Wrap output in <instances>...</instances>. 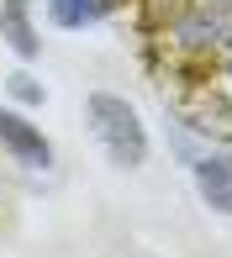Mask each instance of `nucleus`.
Instances as JSON below:
<instances>
[{"instance_id":"obj_8","label":"nucleus","mask_w":232,"mask_h":258,"mask_svg":"<svg viewBox=\"0 0 232 258\" xmlns=\"http://www.w3.org/2000/svg\"><path fill=\"white\" fill-rule=\"evenodd\" d=\"M227 79H232V58H227Z\"/></svg>"},{"instance_id":"obj_2","label":"nucleus","mask_w":232,"mask_h":258,"mask_svg":"<svg viewBox=\"0 0 232 258\" xmlns=\"http://www.w3.org/2000/svg\"><path fill=\"white\" fill-rule=\"evenodd\" d=\"M0 153H6L11 163H21V169H32V174H37V169L48 174L53 169L48 132H42L27 111H16V105H0Z\"/></svg>"},{"instance_id":"obj_7","label":"nucleus","mask_w":232,"mask_h":258,"mask_svg":"<svg viewBox=\"0 0 232 258\" xmlns=\"http://www.w3.org/2000/svg\"><path fill=\"white\" fill-rule=\"evenodd\" d=\"M6 90H11V100H16V105H42V100H48V90H42L37 79L27 74V69H16V74H6Z\"/></svg>"},{"instance_id":"obj_4","label":"nucleus","mask_w":232,"mask_h":258,"mask_svg":"<svg viewBox=\"0 0 232 258\" xmlns=\"http://www.w3.org/2000/svg\"><path fill=\"white\" fill-rule=\"evenodd\" d=\"M0 42H6L21 63L42 58V32H37V21H32V0H0Z\"/></svg>"},{"instance_id":"obj_1","label":"nucleus","mask_w":232,"mask_h":258,"mask_svg":"<svg viewBox=\"0 0 232 258\" xmlns=\"http://www.w3.org/2000/svg\"><path fill=\"white\" fill-rule=\"evenodd\" d=\"M85 121H90V137L100 143V153H106L111 169H143L148 163L153 143H148V126H143V116H137L132 100L111 95V90H95V95L85 100Z\"/></svg>"},{"instance_id":"obj_6","label":"nucleus","mask_w":232,"mask_h":258,"mask_svg":"<svg viewBox=\"0 0 232 258\" xmlns=\"http://www.w3.org/2000/svg\"><path fill=\"white\" fill-rule=\"evenodd\" d=\"M48 6V21L64 32H79V27H95V21H106L111 0H42Z\"/></svg>"},{"instance_id":"obj_9","label":"nucleus","mask_w":232,"mask_h":258,"mask_svg":"<svg viewBox=\"0 0 232 258\" xmlns=\"http://www.w3.org/2000/svg\"><path fill=\"white\" fill-rule=\"evenodd\" d=\"M227 6H232V0H227Z\"/></svg>"},{"instance_id":"obj_5","label":"nucleus","mask_w":232,"mask_h":258,"mask_svg":"<svg viewBox=\"0 0 232 258\" xmlns=\"http://www.w3.org/2000/svg\"><path fill=\"white\" fill-rule=\"evenodd\" d=\"M222 37H227V16L211 11V6H185L180 16H174V42H180L185 53H211Z\"/></svg>"},{"instance_id":"obj_3","label":"nucleus","mask_w":232,"mask_h":258,"mask_svg":"<svg viewBox=\"0 0 232 258\" xmlns=\"http://www.w3.org/2000/svg\"><path fill=\"white\" fill-rule=\"evenodd\" d=\"M185 169H190V179H195L201 206L216 211V216H232V153H227V148H211V143H206Z\"/></svg>"}]
</instances>
